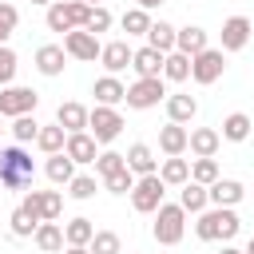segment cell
<instances>
[{"mask_svg":"<svg viewBox=\"0 0 254 254\" xmlns=\"http://www.w3.org/2000/svg\"><path fill=\"white\" fill-rule=\"evenodd\" d=\"M163 194H167V183L159 179V171L155 175H139L135 187H131V206L139 214H155L163 206Z\"/></svg>","mask_w":254,"mask_h":254,"instance_id":"cell-5","label":"cell"},{"mask_svg":"<svg viewBox=\"0 0 254 254\" xmlns=\"http://www.w3.org/2000/svg\"><path fill=\"white\" fill-rule=\"evenodd\" d=\"M131 56H135V48H131L127 40H111V44H103L99 64L107 67V75H119L123 67H131Z\"/></svg>","mask_w":254,"mask_h":254,"instance_id":"cell-13","label":"cell"},{"mask_svg":"<svg viewBox=\"0 0 254 254\" xmlns=\"http://www.w3.org/2000/svg\"><path fill=\"white\" fill-rule=\"evenodd\" d=\"M67 194H71L75 202H87V198L95 194V175H75V179L67 183Z\"/></svg>","mask_w":254,"mask_h":254,"instance_id":"cell-41","label":"cell"},{"mask_svg":"<svg viewBox=\"0 0 254 254\" xmlns=\"http://www.w3.org/2000/svg\"><path fill=\"white\" fill-rule=\"evenodd\" d=\"M87 16H91V4L87 0H56L48 4V32H75V28H87Z\"/></svg>","mask_w":254,"mask_h":254,"instance_id":"cell-3","label":"cell"},{"mask_svg":"<svg viewBox=\"0 0 254 254\" xmlns=\"http://www.w3.org/2000/svg\"><path fill=\"white\" fill-rule=\"evenodd\" d=\"M187 143H190V131H187L183 123H171V119H167V127H159V151H163V155H183Z\"/></svg>","mask_w":254,"mask_h":254,"instance_id":"cell-18","label":"cell"},{"mask_svg":"<svg viewBox=\"0 0 254 254\" xmlns=\"http://www.w3.org/2000/svg\"><path fill=\"white\" fill-rule=\"evenodd\" d=\"M32 242H36L44 254H60V250L67 246V238H64V226H60V222H40V226H36V234H32Z\"/></svg>","mask_w":254,"mask_h":254,"instance_id":"cell-23","label":"cell"},{"mask_svg":"<svg viewBox=\"0 0 254 254\" xmlns=\"http://www.w3.org/2000/svg\"><path fill=\"white\" fill-rule=\"evenodd\" d=\"M16 67H20L16 52H12L8 44H0V87H8V83L16 79Z\"/></svg>","mask_w":254,"mask_h":254,"instance_id":"cell-42","label":"cell"},{"mask_svg":"<svg viewBox=\"0 0 254 254\" xmlns=\"http://www.w3.org/2000/svg\"><path fill=\"white\" fill-rule=\"evenodd\" d=\"M250 127H254V123H250L246 111H230V115L222 119V131H218V135H222L226 143H242V139H250Z\"/></svg>","mask_w":254,"mask_h":254,"instance_id":"cell-28","label":"cell"},{"mask_svg":"<svg viewBox=\"0 0 254 254\" xmlns=\"http://www.w3.org/2000/svg\"><path fill=\"white\" fill-rule=\"evenodd\" d=\"M16 24H20V12H16V4H8V0H0V28L12 36L16 32Z\"/></svg>","mask_w":254,"mask_h":254,"instance_id":"cell-44","label":"cell"},{"mask_svg":"<svg viewBox=\"0 0 254 254\" xmlns=\"http://www.w3.org/2000/svg\"><path fill=\"white\" fill-rule=\"evenodd\" d=\"M44 175H48L56 187H67V183L75 179V159H71L67 151H56V155H48V163H44Z\"/></svg>","mask_w":254,"mask_h":254,"instance_id":"cell-20","label":"cell"},{"mask_svg":"<svg viewBox=\"0 0 254 254\" xmlns=\"http://www.w3.org/2000/svg\"><path fill=\"white\" fill-rule=\"evenodd\" d=\"M64 254H91V246H67Z\"/></svg>","mask_w":254,"mask_h":254,"instance_id":"cell-45","label":"cell"},{"mask_svg":"<svg viewBox=\"0 0 254 254\" xmlns=\"http://www.w3.org/2000/svg\"><path fill=\"white\" fill-rule=\"evenodd\" d=\"M135 4H139V8H147V12H151V8H159V4H163V0H135Z\"/></svg>","mask_w":254,"mask_h":254,"instance_id":"cell-46","label":"cell"},{"mask_svg":"<svg viewBox=\"0 0 254 254\" xmlns=\"http://www.w3.org/2000/svg\"><path fill=\"white\" fill-rule=\"evenodd\" d=\"M64 151H67L75 163H95V159H99V143H95V135H91V131H71Z\"/></svg>","mask_w":254,"mask_h":254,"instance_id":"cell-15","label":"cell"},{"mask_svg":"<svg viewBox=\"0 0 254 254\" xmlns=\"http://www.w3.org/2000/svg\"><path fill=\"white\" fill-rule=\"evenodd\" d=\"M32 4H44V8H48V4H56V0H32Z\"/></svg>","mask_w":254,"mask_h":254,"instance_id":"cell-50","label":"cell"},{"mask_svg":"<svg viewBox=\"0 0 254 254\" xmlns=\"http://www.w3.org/2000/svg\"><path fill=\"white\" fill-rule=\"evenodd\" d=\"M87 119H91V111L83 107V103H60V111H56V123L71 135V131H87Z\"/></svg>","mask_w":254,"mask_h":254,"instance_id":"cell-21","label":"cell"},{"mask_svg":"<svg viewBox=\"0 0 254 254\" xmlns=\"http://www.w3.org/2000/svg\"><path fill=\"white\" fill-rule=\"evenodd\" d=\"M175 48H179V52H187V56H198V52H202V48H210V44H206V32H202L198 24H187V28H179Z\"/></svg>","mask_w":254,"mask_h":254,"instance_id":"cell-32","label":"cell"},{"mask_svg":"<svg viewBox=\"0 0 254 254\" xmlns=\"http://www.w3.org/2000/svg\"><path fill=\"white\" fill-rule=\"evenodd\" d=\"M36 222H56L64 214V194L60 190H24V202H20Z\"/></svg>","mask_w":254,"mask_h":254,"instance_id":"cell-7","label":"cell"},{"mask_svg":"<svg viewBox=\"0 0 254 254\" xmlns=\"http://www.w3.org/2000/svg\"><path fill=\"white\" fill-rule=\"evenodd\" d=\"M190 179L202 183V187H210V183L218 179V163H214V159H194V163H190Z\"/></svg>","mask_w":254,"mask_h":254,"instance_id":"cell-40","label":"cell"},{"mask_svg":"<svg viewBox=\"0 0 254 254\" xmlns=\"http://www.w3.org/2000/svg\"><path fill=\"white\" fill-rule=\"evenodd\" d=\"M175 40H179V28H171L167 20H151V28H147V44L155 48V52H175Z\"/></svg>","mask_w":254,"mask_h":254,"instance_id":"cell-24","label":"cell"},{"mask_svg":"<svg viewBox=\"0 0 254 254\" xmlns=\"http://www.w3.org/2000/svg\"><path fill=\"white\" fill-rule=\"evenodd\" d=\"M64 67H67V52H64L60 44H44V48H36V71H40V75L56 79V75H64Z\"/></svg>","mask_w":254,"mask_h":254,"instance_id":"cell-14","label":"cell"},{"mask_svg":"<svg viewBox=\"0 0 254 254\" xmlns=\"http://www.w3.org/2000/svg\"><path fill=\"white\" fill-rule=\"evenodd\" d=\"M127 167H131L135 175H155V171H159L155 151H151L147 143H131V147H127Z\"/></svg>","mask_w":254,"mask_h":254,"instance_id":"cell-29","label":"cell"},{"mask_svg":"<svg viewBox=\"0 0 254 254\" xmlns=\"http://www.w3.org/2000/svg\"><path fill=\"white\" fill-rule=\"evenodd\" d=\"M36 147L44 151V155H56V151H64L67 147V131L60 127V123H40V135H36Z\"/></svg>","mask_w":254,"mask_h":254,"instance_id":"cell-31","label":"cell"},{"mask_svg":"<svg viewBox=\"0 0 254 254\" xmlns=\"http://www.w3.org/2000/svg\"><path fill=\"white\" fill-rule=\"evenodd\" d=\"M238 230H242V222H238L234 206H210V210H202L198 222H194V234H198L202 242H230Z\"/></svg>","mask_w":254,"mask_h":254,"instance_id":"cell-2","label":"cell"},{"mask_svg":"<svg viewBox=\"0 0 254 254\" xmlns=\"http://www.w3.org/2000/svg\"><path fill=\"white\" fill-rule=\"evenodd\" d=\"M127 107H135V111H151V107H159V103H167V87H163V75H151V79H135L131 87H127V99H123Z\"/></svg>","mask_w":254,"mask_h":254,"instance_id":"cell-6","label":"cell"},{"mask_svg":"<svg viewBox=\"0 0 254 254\" xmlns=\"http://www.w3.org/2000/svg\"><path fill=\"white\" fill-rule=\"evenodd\" d=\"M123 167H127V155H119V151H99V159H95V175L99 179H107V175H115Z\"/></svg>","mask_w":254,"mask_h":254,"instance_id":"cell-36","label":"cell"},{"mask_svg":"<svg viewBox=\"0 0 254 254\" xmlns=\"http://www.w3.org/2000/svg\"><path fill=\"white\" fill-rule=\"evenodd\" d=\"M159 179H163L167 187H183V183H190V163H187L183 155H167L163 167H159Z\"/></svg>","mask_w":254,"mask_h":254,"instance_id":"cell-26","label":"cell"},{"mask_svg":"<svg viewBox=\"0 0 254 254\" xmlns=\"http://www.w3.org/2000/svg\"><path fill=\"white\" fill-rule=\"evenodd\" d=\"M8 222H12V234H16V238H32V234H36V226H40V222H36V218H32L24 206H16Z\"/></svg>","mask_w":254,"mask_h":254,"instance_id":"cell-38","label":"cell"},{"mask_svg":"<svg viewBox=\"0 0 254 254\" xmlns=\"http://www.w3.org/2000/svg\"><path fill=\"white\" fill-rule=\"evenodd\" d=\"M32 175H36V163H32V155L24 151V143L0 147V187H4V190H24V187H32Z\"/></svg>","mask_w":254,"mask_h":254,"instance_id":"cell-1","label":"cell"},{"mask_svg":"<svg viewBox=\"0 0 254 254\" xmlns=\"http://www.w3.org/2000/svg\"><path fill=\"white\" fill-rule=\"evenodd\" d=\"M107 28H111V12H107L103 4H95V8H91V16H87V32H95V36H99V32H107Z\"/></svg>","mask_w":254,"mask_h":254,"instance_id":"cell-43","label":"cell"},{"mask_svg":"<svg viewBox=\"0 0 254 254\" xmlns=\"http://www.w3.org/2000/svg\"><path fill=\"white\" fill-rule=\"evenodd\" d=\"M36 103H40V95H36L32 87H16V83L0 87V115H4V119L32 115V111H36Z\"/></svg>","mask_w":254,"mask_h":254,"instance_id":"cell-9","label":"cell"},{"mask_svg":"<svg viewBox=\"0 0 254 254\" xmlns=\"http://www.w3.org/2000/svg\"><path fill=\"white\" fill-rule=\"evenodd\" d=\"M222 254H246V250H238V246H222Z\"/></svg>","mask_w":254,"mask_h":254,"instance_id":"cell-47","label":"cell"},{"mask_svg":"<svg viewBox=\"0 0 254 254\" xmlns=\"http://www.w3.org/2000/svg\"><path fill=\"white\" fill-rule=\"evenodd\" d=\"M0 135H4V115H0Z\"/></svg>","mask_w":254,"mask_h":254,"instance_id":"cell-52","label":"cell"},{"mask_svg":"<svg viewBox=\"0 0 254 254\" xmlns=\"http://www.w3.org/2000/svg\"><path fill=\"white\" fill-rule=\"evenodd\" d=\"M87 4H91V8H95V4H103V0H87Z\"/></svg>","mask_w":254,"mask_h":254,"instance_id":"cell-51","label":"cell"},{"mask_svg":"<svg viewBox=\"0 0 254 254\" xmlns=\"http://www.w3.org/2000/svg\"><path fill=\"white\" fill-rule=\"evenodd\" d=\"M64 52H67L71 60H79V64H95V60H99V52H103V44H99V36H95V32L75 28V32H67V36H64Z\"/></svg>","mask_w":254,"mask_h":254,"instance_id":"cell-10","label":"cell"},{"mask_svg":"<svg viewBox=\"0 0 254 254\" xmlns=\"http://www.w3.org/2000/svg\"><path fill=\"white\" fill-rule=\"evenodd\" d=\"M135 179H139V175H135L131 167H123V171H115V175H107V179H103V187H107L111 194H131V187H135Z\"/></svg>","mask_w":254,"mask_h":254,"instance_id":"cell-37","label":"cell"},{"mask_svg":"<svg viewBox=\"0 0 254 254\" xmlns=\"http://www.w3.org/2000/svg\"><path fill=\"white\" fill-rule=\"evenodd\" d=\"M206 190H210V202H214V206H238L242 194H246V187H242L238 179H222V175H218Z\"/></svg>","mask_w":254,"mask_h":254,"instance_id":"cell-16","label":"cell"},{"mask_svg":"<svg viewBox=\"0 0 254 254\" xmlns=\"http://www.w3.org/2000/svg\"><path fill=\"white\" fill-rule=\"evenodd\" d=\"M87 131L95 135V143H111V139H119V131H123V115H119L115 107L95 103V107H91V119H87Z\"/></svg>","mask_w":254,"mask_h":254,"instance_id":"cell-11","label":"cell"},{"mask_svg":"<svg viewBox=\"0 0 254 254\" xmlns=\"http://www.w3.org/2000/svg\"><path fill=\"white\" fill-rule=\"evenodd\" d=\"M218 147H222V135H218L214 127H194V131H190V143H187L190 155H198V159H214Z\"/></svg>","mask_w":254,"mask_h":254,"instance_id":"cell-19","label":"cell"},{"mask_svg":"<svg viewBox=\"0 0 254 254\" xmlns=\"http://www.w3.org/2000/svg\"><path fill=\"white\" fill-rule=\"evenodd\" d=\"M12 135H16V143H36V135H40L36 115H16L12 119Z\"/></svg>","mask_w":254,"mask_h":254,"instance_id":"cell-35","label":"cell"},{"mask_svg":"<svg viewBox=\"0 0 254 254\" xmlns=\"http://www.w3.org/2000/svg\"><path fill=\"white\" fill-rule=\"evenodd\" d=\"M0 44H8V32H4V28H0Z\"/></svg>","mask_w":254,"mask_h":254,"instance_id":"cell-49","label":"cell"},{"mask_svg":"<svg viewBox=\"0 0 254 254\" xmlns=\"http://www.w3.org/2000/svg\"><path fill=\"white\" fill-rule=\"evenodd\" d=\"M222 71H226V56H222V48H202L198 56H190V79L194 83H218L222 79Z\"/></svg>","mask_w":254,"mask_h":254,"instance_id":"cell-8","label":"cell"},{"mask_svg":"<svg viewBox=\"0 0 254 254\" xmlns=\"http://www.w3.org/2000/svg\"><path fill=\"white\" fill-rule=\"evenodd\" d=\"M218 36H222V52H242L250 44V36H254V24L246 16H230V20H222Z\"/></svg>","mask_w":254,"mask_h":254,"instance_id":"cell-12","label":"cell"},{"mask_svg":"<svg viewBox=\"0 0 254 254\" xmlns=\"http://www.w3.org/2000/svg\"><path fill=\"white\" fill-rule=\"evenodd\" d=\"M179 206H183L187 214H202V210L210 206V190L190 179V183H183V190H179Z\"/></svg>","mask_w":254,"mask_h":254,"instance_id":"cell-22","label":"cell"},{"mask_svg":"<svg viewBox=\"0 0 254 254\" xmlns=\"http://www.w3.org/2000/svg\"><path fill=\"white\" fill-rule=\"evenodd\" d=\"M183 230H187V210L179 202H163L155 210V226H151L155 242L159 246H179L183 242Z\"/></svg>","mask_w":254,"mask_h":254,"instance_id":"cell-4","label":"cell"},{"mask_svg":"<svg viewBox=\"0 0 254 254\" xmlns=\"http://www.w3.org/2000/svg\"><path fill=\"white\" fill-rule=\"evenodd\" d=\"M119 250H123V242H119L115 230H95V238H91V254H119Z\"/></svg>","mask_w":254,"mask_h":254,"instance_id":"cell-39","label":"cell"},{"mask_svg":"<svg viewBox=\"0 0 254 254\" xmlns=\"http://www.w3.org/2000/svg\"><path fill=\"white\" fill-rule=\"evenodd\" d=\"M64 238H67V246H91V238H95V222L91 218H71L67 226H64Z\"/></svg>","mask_w":254,"mask_h":254,"instance_id":"cell-33","label":"cell"},{"mask_svg":"<svg viewBox=\"0 0 254 254\" xmlns=\"http://www.w3.org/2000/svg\"><path fill=\"white\" fill-rule=\"evenodd\" d=\"M194 115H198V99L194 95H183V91L179 95H167V119L171 123H190Z\"/></svg>","mask_w":254,"mask_h":254,"instance_id":"cell-25","label":"cell"},{"mask_svg":"<svg viewBox=\"0 0 254 254\" xmlns=\"http://www.w3.org/2000/svg\"><path fill=\"white\" fill-rule=\"evenodd\" d=\"M119 28L127 32V36H147V28H151V12L147 8H127L123 16H119Z\"/></svg>","mask_w":254,"mask_h":254,"instance_id":"cell-34","label":"cell"},{"mask_svg":"<svg viewBox=\"0 0 254 254\" xmlns=\"http://www.w3.org/2000/svg\"><path fill=\"white\" fill-rule=\"evenodd\" d=\"M163 79H171V83H183V79H190V56L187 52H167V60H163Z\"/></svg>","mask_w":254,"mask_h":254,"instance_id":"cell-30","label":"cell"},{"mask_svg":"<svg viewBox=\"0 0 254 254\" xmlns=\"http://www.w3.org/2000/svg\"><path fill=\"white\" fill-rule=\"evenodd\" d=\"M95 103H103V107H115V103H123L127 99V87L115 79V75H103V79H95Z\"/></svg>","mask_w":254,"mask_h":254,"instance_id":"cell-27","label":"cell"},{"mask_svg":"<svg viewBox=\"0 0 254 254\" xmlns=\"http://www.w3.org/2000/svg\"><path fill=\"white\" fill-rule=\"evenodd\" d=\"M163 52H155L151 44L147 48H135V56H131V67H135V75L139 79H151V75H163Z\"/></svg>","mask_w":254,"mask_h":254,"instance_id":"cell-17","label":"cell"},{"mask_svg":"<svg viewBox=\"0 0 254 254\" xmlns=\"http://www.w3.org/2000/svg\"><path fill=\"white\" fill-rule=\"evenodd\" d=\"M246 254H254V238H250V242H246Z\"/></svg>","mask_w":254,"mask_h":254,"instance_id":"cell-48","label":"cell"}]
</instances>
